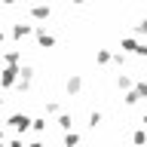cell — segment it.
Masks as SVG:
<instances>
[{
    "label": "cell",
    "mask_w": 147,
    "mask_h": 147,
    "mask_svg": "<svg viewBox=\"0 0 147 147\" xmlns=\"http://www.w3.org/2000/svg\"><path fill=\"white\" fill-rule=\"evenodd\" d=\"M34 37H37V46H40V49H52L55 46V37L49 34L43 25H34Z\"/></svg>",
    "instance_id": "5b68a950"
},
{
    "label": "cell",
    "mask_w": 147,
    "mask_h": 147,
    "mask_svg": "<svg viewBox=\"0 0 147 147\" xmlns=\"http://www.w3.org/2000/svg\"><path fill=\"white\" fill-rule=\"evenodd\" d=\"M49 16H52V6H49V3H34V6H28V18H31V22H46Z\"/></svg>",
    "instance_id": "277c9868"
},
{
    "label": "cell",
    "mask_w": 147,
    "mask_h": 147,
    "mask_svg": "<svg viewBox=\"0 0 147 147\" xmlns=\"http://www.w3.org/2000/svg\"><path fill=\"white\" fill-rule=\"evenodd\" d=\"M71 3H74V6H83V3H86V0H71Z\"/></svg>",
    "instance_id": "cb8c5ba5"
},
{
    "label": "cell",
    "mask_w": 147,
    "mask_h": 147,
    "mask_svg": "<svg viewBox=\"0 0 147 147\" xmlns=\"http://www.w3.org/2000/svg\"><path fill=\"white\" fill-rule=\"evenodd\" d=\"M147 98V77L144 80H138V83H132V89L123 95V101H126L129 107H135V104H141V101Z\"/></svg>",
    "instance_id": "6da1fadb"
},
{
    "label": "cell",
    "mask_w": 147,
    "mask_h": 147,
    "mask_svg": "<svg viewBox=\"0 0 147 147\" xmlns=\"http://www.w3.org/2000/svg\"><path fill=\"white\" fill-rule=\"evenodd\" d=\"M31 34H34V25H25V22H18V25H12V40H16V43L28 40Z\"/></svg>",
    "instance_id": "52a82bcc"
},
{
    "label": "cell",
    "mask_w": 147,
    "mask_h": 147,
    "mask_svg": "<svg viewBox=\"0 0 147 147\" xmlns=\"http://www.w3.org/2000/svg\"><path fill=\"white\" fill-rule=\"evenodd\" d=\"M132 37H135V40H141V37H147V18H141V22H135V31H132Z\"/></svg>",
    "instance_id": "5bb4252c"
},
{
    "label": "cell",
    "mask_w": 147,
    "mask_h": 147,
    "mask_svg": "<svg viewBox=\"0 0 147 147\" xmlns=\"http://www.w3.org/2000/svg\"><path fill=\"white\" fill-rule=\"evenodd\" d=\"M55 123H58L64 132H71V129H74V117H71V113H58V119H55Z\"/></svg>",
    "instance_id": "7c38bea8"
},
{
    "label": "cell",
    "mask_w": 147,
    "mask_h": 147,
    "mask_svg": "<svg viewBox=\"0 0 147 147\" xmlns=\"http://www.w3.org/2000/svg\"><path fill=\"white\" fill-rule=\"evenodd\" d=\"M43 110H46V117H58V113H61V104H58V101H46Z\"/></svg>",
    "instance_id": "9a60e30c"
},
{
    "label": "cell",
    "mask_w": 147,
    "mask_h": 147,
    "mask_svg": "<svg viewBox=\"0 0 147 147\" xmlns=\"http://www.w3.org/2000/svg\"><path fill=\"white\" fill-rule=\"evenodd\" d=\"M95 61L98 64H110V49H98V52H95Z\"/></svg>",
    "instance_id": "ac0fdd59"
},
{
    "label": "cell",
    "mask_w": 147,
    "mask_h": 147,
    "mask_svg": "<svg viewBox=\"0 0 147 147\" xmlns=\"http://www.w3.org/2000/svg\"><path fill=\"white\" fill-rule=\"evenodd\" d=\"M64 92H67L71 98H74V95H80V92H83V77H80V74H71V77L64 80Z\"/></svg>",
    "instance_id": "8992f818"
},
{
    "label": "cell",
    "mask_w": 147,
    "mask_h": 147,
    "mask_svg": "<svg viewBox=\"0 0 147 147\" xmlns=\"http://www.w3.org/2000/svg\"><path fill=\"white\" fill-rule=\"evenodd\" d=\"M6 147H25V135H16V138H12V141H9Z\"/></svg>",
    "instance_id": "ffe728a7"
},
{
    "label": "cell",
    "mask_w": 147,
    "mask_h": 147,
    "mask_svg": "<svg viewBox=\"0 0 147 147\" xmlns=\"http://www.w3.org/2000/svg\"><path fill=\"white\" fill-rule=\"evenodd\" d=\"M6 123L16 129V135H28V132H31V117H28V113H12Z\"/></svg>",
    "instance_id": "3957f363"
},
{
    "label": "cell",
    "mask_w": 147,
    "mask_h": 147,
    "mask_svg": "<svg viewBox=\"0 0 147 147\" xmlns=\"http://www.w3.org/2000/svg\"><path fill=\"white\" fill-rule=\"evenodd\" d=\"M0 147H6V144H3V141H0Z\"/></svg>",
    "instance_id": "4316f807"
},
{
    "label": "cell",
    "mask_w": 147,
    "mask_h": 147,
    "mask_svg": "<svg viewBox=\"0 0 147 147\" xmlns=\"http://www.w3.org/2000/svg\"><path fill=\"white\" fill-rule=\"evenodd\" d=\"M3 3H6V6H12V3H16V0H3Z\"/></svg>",
    "instance_id": "484cf974"
},
{
    "label": "cell",
    "mask_w": 147,
    "mask_h": 147,
    "mask_svg": "<svg viewBox=\"0 0 147 147\" xmlns=\"http://www.w3.org/2000/svg\"><path fill=\"white\" fill-rule=\"evenodd\" d=\"M101 119H104V117H101V110H92V113H89V126H92V129H98V126H101Z\"/></svg>",
    "instance_id": "d6986e66"
},
{
    "label": "cell",
    "mask_w": 147,
    "mask_h": 147,
    "mask_svg": "<svg viewBox=\"0 0 147 147\" xmlns=\"http://www.w3.org/2000/svg\"><path fill=\"white\" fill-rule=\"evenodd\" d=\"M138 43H141V40H135V37H123V40H119V49H123L126 55H135Z\"/></svg>",
    "instance_id": "9c48e42d"
},
{
    "label": "cell",
    "mask_w": 147,
    "mask_h": 147,
    "mask_svg": "<svg viewBox=\"0 0 147 147\" xmlns=\"http://www.w3.org/2000/svg\"><path fill=\"white\" fill-rule=\"evenodd\" d=\"M3 138H6V132H3V126H0V141H3Z\"/></svg>",
    "instance_id": "d4e9b609"
},
{
    "label": "cell",
    "mask_w": 147,
    "mask_h": 147,
    "mask_svg": "<svg viewBox=\"0 0 147 147\" xmlns=\"http://www.w3.org/2000/svg\"><path fill=\"white\" fill-rule=\"evenodd\" d=\"M46 126H49L46 117H31V129H34V132H46Z\"/></svg>",
    "instance_id": "e0dca14e"
},
{
    "label": "cell",
    "mask_w": 147,
    "mask_h": 147,
    "mask_svg": "<svg viewBox=\"0 0 147 147\" xmlns=\"http://www.w3.org/2000/svg\"><path fill=\"white\" fill-rule=\"evenodd\" d=\"M6 43V31H3V28H0V46Z\"/></svg>",
    "instance_id": "7402d4cb"
},
{
    "label": "cell",
    "mask_w": 147,
    "mask_h": 147,
    "mask_svg": "<svg viewBox=\"0 0 147 147\" xmlns=\"http://www.w3.org/2000/svg\"><path fill=\"white\" fill-rule=\"evenodd\" d=\"M132 144H135V147H144V144H147V129H135V135H132Z\"/></svg>",
    "instance_id": "4fadbf2b"
},
{
    "label": "cell",
    "mask_w": 147,
    "mask_h": 147,
    "mask_svg": "<svg viewBox=\"0 0 147 147\" xmlns=\"http://www.w3.org/2000/svg\"><path fill=\"white\" fill-rule=\"evenodd\" d=\"M141 129H147V113H144V117H141Z\"/></svg>",
    "instance_id": "603a6c76"
},
{
    "label": "cell",
    "mask_w": 147,
    "mask_h": 147,
    "mask_svg": "<svg viewBox=\"0 0 147 147\" xmlns=\"http://www.w3.org/2000/svg\"><path fill=\"white\" fill-rule=\"evenodd\" d=\"M80 141H83L80 132H74V129H71V132H64V147H80Z\"/></svg>",
    "instance_id": "30bf717a"
},
{
    "label": "cell",
    "mask_w": 147,
    "mask_h": 147,
    "mask_svg": "<svg viewBox=\"0 0 147 147\" xmlns=\"http://www.w3.org/2000/svg\"><path fill=\"white\" fill-rule=\"evenodd\" d=\"M135 55H144V58H147V43H138V49H135Z\"/></svg>",
    "instance_id": "44dd1931"
},
{
    "label": "cell",
    "mask_w": 147,
    "mask_h": 147,
    "mask_svg": "<svg viewBox=\"0 0 147 147\" xmlns=\"http://www.w3.org/2000/svg\"><path fill=\"white\" fill-rule=\"evenodd\" d=\"M22 58H25V49H6V52H3V58H0V61L3 64H22Z\"/></svg>",
    "instance_id": "ba28073f"
},
{
    "label": "cell",
    "mask_w": 147,
    "mask_h": 147,
    "mask_svg": "<svg viewBox=\"0 0 147 147\" xmlns=\"http://www.w3.org/2000/svg\"><path fill=\"white\" fill-rule=\"evenodd\" d=\"M132 83H135V80H132V77H129V74H117V89L129 92V89H132Z\"/></svg>",
    "instance_id": "8fae6325"
},
{
    "label": "cell",
    "mask_w": 147,
    "mask_h": 147,
    "mask_svg": "<svg viewBox=\"0 0 147 147\" xmlns=\"http://www.w3.org/2000/svg\"><path fill=\"white\" fill-rule=\"evenodd\" d=\"M18 80V67L16 64H3L0 67V89H12Z\"/></svg>",
    "instance_id": "7a4b0ae2"
},
{
    "label": "cell",
    "mask_w": 147,
    "mask_h": 147,
    "mask_svg": "<svg viewBox=\"0 0 147 147\" xmlns=\"http://www.w3.org/2000/svg\"><path fill=\"white\" fill-rule=\"evenodd\" d=\"M126 61H129V55H126V52H110V64H117V67H126Z\"/></svg>",
    "instance_id": "2e32d148"
}]
</instances>
